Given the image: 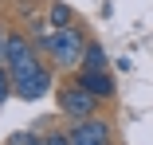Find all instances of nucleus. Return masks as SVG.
Segmentation results:
<instances>
[{"mask_svg": "<svg viewBox=\"0 0 153 145\" xmlns=\"http://www.w3.org/2000/svg\"><path fill=\"white\" fill-rule=\"evenodd\" d=\"M36 43H39V51L43 55H51V63L55 67H63V71H71V67H79L82 63V51H86V36L79 32L75 24H67V27H36Z\"/></svg>", "mask_w": 153, "mask_h": 145, "instance_id": "1", "label": "nucleus"}, {"mask_svg": "<svg viewBox=\"0 0 153 145\" xmlns=\"http://www.w3.org/2000/svg\"><path fill=\"white\" fill-rule=\"evenodd\" d=\"M12 86H16V98H24V102H36V98H43L51 86H55V75H51V67L39 59L36 67H27V71H20V75H12Z\"/></svg>", "mask_w": 153, "mask_h": 145, "instance_id": "2", "label": "nucleus"}, {"mask_svg": "<svg viewBox=\"0 0 153 145\" xmlns=\"http://www.w3.org/2000/svg\"><path fill=\"white\" fill-rule=\"evenodd\" d=\"M94 106H98V98L86 90L82 82H71V86H63V90H59V114H63V118H90V114H94Z\"/></svg>", "mask_w": 153, "mask_h": 145, "instance_id": "3", "label": "nucleus"}, {"mask_svg": "<svg viewBox=\"0 0 153 145\" xmlns=\"http://www.w3.org/2000/svg\"><path fill=\"white\" fill-rule=\"evenodd\" d=\"M36 47H39V43L27 39L24 32H8V59H4L8 75H20V71H27V67H36V63H39Z\"/></svg>", "mask_w": 153, "mask_h": 145, "instance_id": "4", "label": "nucleus"}, {"mask_svg": "<svg viewBox=\"0 0 153 145\" xmlns=\"http://www.w3.org/2000/svg\"><path fill=\"white\" fill-rule=\"evenodd\" d=\"M71 141H75V145H110V126L98 118V114L79 118L75 129H71Z\"/></svg>", "mask_w": 153, "mask_h": 145, "instance_id": "5", "label": "nucleus"}, {"mask_svg": "<svg viewBox=\"0 0 153 145\" xmlns=\"http://www.w3.org/2000/svg\"><path fill=\"white\" fill-rule=\"evenodd\" d=\"M75 82H82L90 94H94L98 102L102 98H114L118 94V86H114V78H110V71H90V67H79V78Z\"/></svg>", "mask_w": 153, "mask_h": 145, "instance_id": "6", "label": "nucleus"}, {"mask_svg": "<svg viewBox=\"0 0 153 145\" xmlns=\"http://www.w3.org/2000/svg\"><path fill=\"white\" fill-rule=\"evenodd\" d=\"M79 67H90V71H106V51L98 47V43H86V51H82V63Z\"/></svg>", "mask_w": 153, "mask_h": 145, "instance_id": "7", "label": "nucleus"}, {"mask_svg": "<svg viewBox=\"0 0 153 145\" xmlns=\"http://www.w3.org/2000/svg\"><path fill=\"white\" fill-rule=\"evenodd\" d=\"M47 137H39L36 129H16L12 137H8V145H43Z\"/></svg>", "mask_w": 153, "mask_h": 145, "instance_id": "8", "label": "nucleus"}, {"mask_svg": "<svg viewBox=\"0 0 153 145\" xmlns=\"http://www.w3.org/2000/svg\"><path fill=\"white\" fill-rule=\"evenodd\" d=\"M51 24L55 27H67V24H75V12L67 4H51Z\"/></svg>", "mask_w": 153, "mask_h": 145, "instance_id": "9", "label": "nucleus"}, {"mask_svg": "<svg viewBox=\"0 0 153 145\" xmlns=\"http://www.w3.org/2000/svg\"><path fill=\"white\" fill-rule=\"evenodd\" d=\"M12 94H16V86H12V75H8V67H0V106H4Z\"/></svg>", "mask_w": 153, "mask_h": 145, "instance_id": "10", "label": "nucleus"}, {"mask_svg": "<svg viewBox=\"0 0 153 145\" xmlns=\"http://www.w3.org/2000/svg\"><path fill=\"white\" fill-rule=\"evenodd\" d=\"M43 145H75V141H71V133L59 129V133H47V141H43Z\"/></svg>", "mask_w": 153, "mask_h": 145, "instance_id": "11", "label": "nucleus"}, {"mask_svg": "<svg viewBox=\"0 0 153 145\" xmlns=\"http://www.w3.org/2000/svg\"><path fill=\"white\" fill-rule=\"evenodd\" d=\"M4 59H8V36L0 32V67H4Z\"/></svg>", "mask_w": 153, "mask_h": 145, "instance_id": "12", "label": "nucleus"}]
</instances>
